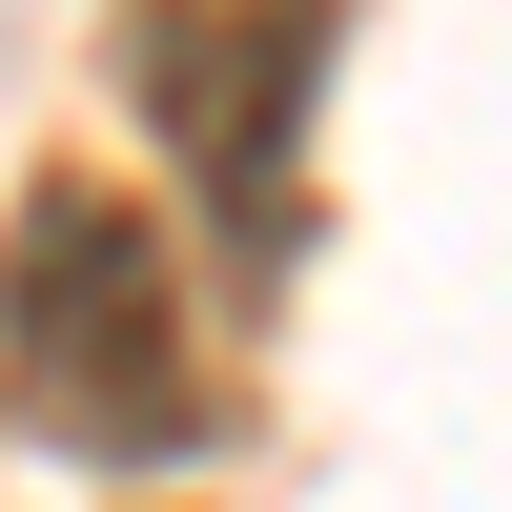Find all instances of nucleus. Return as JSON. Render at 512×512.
Masks as SVG:
<instances>
[{"instance_id":"2","label":"nucleus","mask_w":512,"mask_h":512,"mask_svg":"<svg viewBox=\"0 0 512 512\" xmlns=\"http://www.w3.org/2000/svg\"><path fill=\"white\" fill-rule=\"evenodd\" d=\"M308 62H328V0H144V21H123V82H144V123L185 144V185L226 205L246 246H287Z\"/></svg>"},{"instance_id":"1","label":"nucleus","mask_w":512,"mask_h":512,"mask_svg":"<svg viewBox=\"0 0 512 512\" xmlns=\"http://www.w3.org/2000/svg\"><path fill=\"white\" fill-rule=\"evenodd\" d=\"M0 390L103 472H164L205 431V349H185V246L144 226V185L62 164L0 226Z\"/></svg>"}]
</instances>
